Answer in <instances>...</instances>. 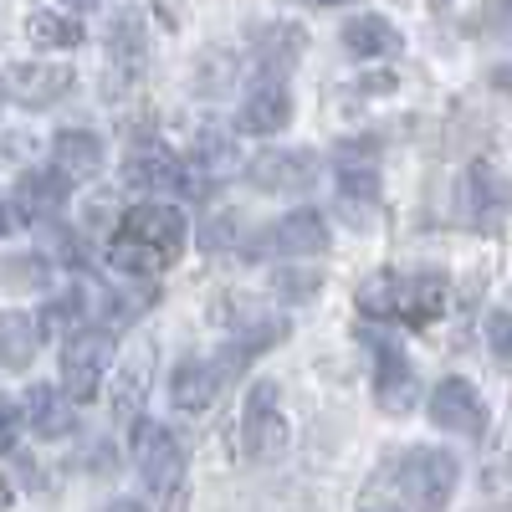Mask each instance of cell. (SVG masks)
Segmentation results:
<instances>
[{
	"label": "cell",
	"instance_id": "obj_1",
	"mask_svg": "<svg viewBox=\"0 0 512 512\" xmlns=\"http://www.w3.org/2000/svg\"><path fill=\"white\" fill-rule=\"evenodd\" d=\"M190 241V221L180 205L144 200L134 210H123L118 231L108 236V267L123 277H159L180 262V251Z\"/></svg>",
	"mask_w": 512,
	"mask_h": 512
},
{
	"label": "cell",
	"instance_id": "obj_2",
	"mask_svg": "<svg viewBox=\"0 0 512 512\" xmlns=\"http://www.w3.org/2000/svg\"><path fill=\"white\" fill-rule=\"evenodd\" d=\"M134 466L149 487V497H175L185 487V446L159 420H134Z\"/></svg>",
	"mask_w": 512,
	"mask_h": 512
},
{
	"label": "cell",
	"instance_id": "obj_3",
	"mask_svg": "<svg viewBox=\"0 0 512 512\" xmlns=\"http://www.w3.org/2000/svg\"><path fill=\"white\" fill-rule=\"evenodd\" d=\"M113 364V333L108 328H77L62 344V390L72 405H93Z\"/></svg>",
	"mask_w": 512,
	"mask_h": 512
},
{
	"label": "cell",
	"instance_id": "obj_4",
	"mask_svg": "<svg viewBox=\"0 0 512 512\" xmlns=\"http://www.w3.org/2000/svg\"><path fill=\"white\" fill-rule=\"evenodd\" d=\"M287 436H292V425L282 415V390L277 384H251V395L241 405V446L251 461H272L287 451Z\"/></svg>",
	"mask_w": 512,
	"mask_h": 512
},
{
	"label": "cell",
	"instance_id": "obj_5",
	"mask_svg": "<svg viewBox=\"0 0 512 512\" xmlns=\"http://www.w3.org/2000/svg\"><path fill=\"white\" fill-rule=\"evenodd\" d=\"M456 456L441 446H415L400 456V497L410 507H446L456 492Z\"/></svg>",
	"mask_w": 512,
	"mask_h": 512
},
{
	"label": "cell",
	"instance_id": "obj_6",
	"mask_svg": "<svg viewBox=\"0 0 512 512\" xmlns=\"http://www.w3.org/2000/svg\"><path fill=\"white\" fill-rule=\"evenodd\" d=\"M425 415H431V425L446 436H482L487 431V405L477 395V384L461 379V374L436 379L431 400H425Z\"/></svg>",
	"mask_w": 512,
	"mask_h": 512
},
{
	"label": "cell",
	"instance_id": "obj_7",
	"mask_svg": "<svg viewBox=\"0 0 512 512\" xmlns=\"http://www.w3.org/2000/svg\"><path fill=\"white\" fill-rule=\"evenodd\" d=\"M246 180L267 195H303L318 180V154L313 149H262L246 164Z\"/></svg>",
	"mask_w": 512,
	"mask_h": 512
},
{
	"label": "cell",
	"instance_id": "obj_8",
	"mask_svg": "<svg viewBox=\"0 0 512 512\" xmlns=\"http://www.w3.org/2000/svg\"><path fill=\"white\" fill-rule=\"evenodd\" d=\"M0 93L21 108H47L57 98L72 93V67H57V62H11L6 77H0Z\"/></svg>",
	"mask_w": 512,
	"mask_h": 512
},
{
	"label": "cell",
	"instance_id": "obj_9",
	"mask_svg": "<svg viewBox=\"0 0 512 512\" xmlns=\"http://www.w3.org/2000/svg\"><path fill=\"white\" fill-rule=\"evenodd\" d=\"M292 123V93L282 88V82H256V88L241 98V108H236V134H246V139H272V134H282V128Z\"/></svg>",
	"mask_w": 512,
	"mask_h": 512
},
{
	"label": "cell",
	"instance_id": "obj_10",
	"mask_svg": "<svg viewBox=\"0 0 512 512\" xmlns=\"http://www.w3.org/2000/svg\"><path fill=\"white\" fill-rule=\"evenodd\" d=\"M221 390H226V369H221V359H185L175 374H169V400H175L180 415H200V410H210Z\"/></svg>",
	"mask_w": 512,
	"mask_h": 512
},
{
	"label": "cell",
	"instance_id": "obj_11",
	"mask_svg": "<svg viewBox=\"0 0 512 512\" xmlns=\"http://www.w3.org/2000/svg\"><path fill=\"white\" fill-rule=\"evenodd\" d=\"M415 395H420V384H415L410 359L400 349H379V359H374V405L384 415H410Z\"/></svg>",
	"mask_w": 512,
	"mask_h": 512
},
{
	"label": "cell",
	"instance_id": "obj_12",
	"mask_svg": "<svg viewBox=\"0 0 512 512\" xmlns=\"http://www.w3.org/2000/svg\"><path fill=\"white\" fill-rule=\"evenodd\" d=\"M338 205H344V216L349 221H369L374 216V205H379V175H374V154H349L338 159Z\"/></svg>",
	"mask_w": 512,
	"mask_h": 512
},
{
	"label": "cell",
	"instance_id": "obj_13",
	"mask_svg": "<svg viewBox=\"0 0 512 512\" xmlns=\"http://www.w3.org/2000/svg\"><path fill=\"white\" fill-rule=\"evenodd\" d=\"M446 313V272L441 267H420L410 277H400V323L410 328H425L431 318Z\"/></svg>",
	"mask_w": 512,
	"mask_h": 512
},
{
	"label": "cell",
	"instance_id": "obj_14",
	"mask_svg": "<svg viewBox=\"0 0 512 512\" xmlns=\"http://www.w3.org/2000/svg\"><path fill=\"white\" fill-rule=\"evenodd\" d=\"M128 190H180L185 185V164L169 154L164 144H139L123 164Z\"/></svg>",
	"mask_w": 512,
	"mask_h": 512
},
{
	"label": "cell",
	"instance_id": "obj_15",
	"mask_svg": "<svg viewBox=\"0 0 512 512\" xmlns=\"http://www.w3.org/2000/svg\"><path fill=\"white\" fill-rule=\"evenodd\" d=\"M328 221L318 216L313 205H303V210H287V216L272 226V246L282 251V256H323L328 251Z\"/></svg>",
	"mask_w": 512,
	"mask_h": 512
},
{
	"label": "cell",
	"instance_id": "obj_16",
	"mask_svg": "<svg viewBox=\"0 0 512 512\" xmlns=\"http://www.w3.org/2000/svg\"><path fill=\"white\" fill-rule=\"evenodd\" d=\"M67 185L72 180L62 175V169H31V175H21V185H16V210L26 221H52L72 195Z\"/></svg>",
	"mask_w": 512,
	"mask_h": 512
},
{
	"label": "cell",
	"instance_id": "obj_17",
	"mask_svg": "<svg viewBox=\"0 0 512 512\" xmlns=\"http://www.w3.org/2000/svg\"><path fill=\"white\" fill-rule=\"evenodd\" d=\"M108 57H113V72L134 82L139 67L149 62V36H144V16L139 11H118L113 26H108Z\"/></svg>",
	"mask_w": 512,
	"mask_h": 512
},
{
	"label": "cell",
	"instance_id": "obj_18",
	"mask_svg": "<svg viewBox=\"0 0 512 512\" xmlns=\"http://www.w3.org/2000/svg\"><path fill=\"white\" fill-rule=\"evenodd\" d=\"M52 159L67 180H93L103 169V139L88 134V128H62L52 139Z\"/></svg>",
	"mask_w": 512,
	"mask_h": 512
},
{
	"label": "cell",
	"instance_id": "obj_19",
	"mask_svg": "<svg viewBox=\"0 0 512 512\" xmlns=\"http://www.w3.org/2000/svg\"><path fill=\"white\" fill-rule=\"evenodd\" d=\"M26 425L36 436H72V395L67 390H52V384H31L26 390Z\"/></svg>",
	"mask_w": 512,
	"mask_h": 512
},
{
	"label": "cell",
	"instance_id": "obj_20",
	"mask_svg": "<svg viewBox=\"0 0 512 512\" xmlns=\"http://www.w3.org/2000/svg\"><path fill=\"white\" fill-rule=\"evenodd\" d=\"M251 52L267 72H287L297 62V52H303V31H297L292 21H262L251 31Z\"/></svg>",
	"mask_w": 512,
	"mask_h": 512
},
{
	"label": "cell",
	"instance_id": "obj_21",
	"mask_svg": "<svg viewBox=\"0 0 512 512\" xmlns=\"http://www.w3.org/2000/svg\"><path fill=\"white\" fill-rule=\"evenodd\" d=\"M344 47H349L354 57H364V62H374V57H395V52H400V31L384 21V16L364 11V16H354V21L344 26Z\"/></svg>",
	"mask_w": 512,
	"mask_h": 512
},
{
	"label": "cell",
	"instance_id": "obj_22",
	"mask_svg": "<svg viewBox=\"0 0 512 512\" xmlns=\"http://www.w3.org/2000/svg\"><path fill=\"white\" fill-rule=\"evenodd\" d=\"M36 344H41V323L31 313H16V308L0 313V364L26 369L36 359Z\"/></svg>",
	"mask_w": 512,
	"mask_h": 512
},
{
	"label": "cell",
	"instance_id": "obj_23",
	"mask_svg": "<svg viewBox=\"0 0 512 512\" xmlns=\"http://www.w3.org/2000/svg\"><path fill=\"white\" fill-rule=\"evenodd\" d=\"M512 205V190L507 180L497 175L492 164H477L472 175H466V221H487V216H502Z\"/></svg>",
	"mask_w": 512,
	"mask_h": 512
},
{
	"label": "cell",
	"instance_id": "obj_24",
	"mask_svg": "<svg viewBox=\"0 0 512 512\" xmlns=\"http://www.w3.org/2000/svg\"><path fill=\"white\" fill-rule=\"evenodd\" d=\"M26 36H31V47H41V52H72V47L88 41L82 21H72L62 11H31L26 16Z\"/></svg>",
	"mask_w": 512,
	"mask_h": 512
},
{
	"label": "cell",
	"instance_id": "obj_25",
	"mask_svg": "<svg viewBox=\"0 0 512 512\" xmlns=\"http://www.w3.org/2000/svg\"><path fill=\"white\" fill-rule=\"evenodd\" d=\"M354 308L369 318V323H395L400 313V277L395 272H374L354 287Z\"/></svg>",
	"mask_w": 512,
	"mask_h": 512
},
{
	"label": "cell",
	"instance_id": "obj_26",
	"mask_svg": "<svg viewBox=\"0 0 512 512\" xmlns=\"http://www.w3.org/2000/svg\"><path fill=\"white\" fill-rule=\"evenodd\" d=\"M154 374V349H139L134 359H128L123 379H118V420L134 425L139 420V400H144V379Z\"/></svg>",
	"mask_w": 512,
	"mask_h": 512
},
{
	"label": "cell",
	"instance_id": "obj_27",
	"mask_svg": "<svg viewBox=\"0 0 512 512\" xmlns=\"http://www.w3.org/2000/svg\"><path fill=\"white\" fill-rule=\"evenodd\" d=\"M47 262H41V256H6V262H0V282L6 287H47Z\"/></svg>",
	"mask_w": 512,
	"mask_h": 512
},
{
	"label": "cell",
	"instance_id": "obj_28",
	"mask_svg": "<svg viewBox=\"0 0 512 512\" xmlns=\"http://www.w3.org/2000/svg\"><path fill=\"white\" fill-rule=\"evenodd\" d=\"M272 287L287 297V303H308V297L323 287V277H318V272H303V267H282V272L272 277Z\"/></svg>",
	"mask_w": 512,
	"mask_h": 512
},
{
	"label": "cell",
	"instance_id": "obj_29",
	"mask_svg": "<svg viewBox=\"0 0 512 512\" xmlns=\"http://www.w3.org/2000/svg\"><path fill=\"white\" fill-rule=\"evenodd\" d=\"M190 164H200V169H231V159H226V134H216V128H205V134L195 139V149H190Z\"/></svg>",
	"mask_w": 512,
	"mask_h": 512
},
{
	"label": "cell",
	"instance_id": "obj_30",
	"mask_svg": "<svg viewBox=\"0 0 512 512\" xmlns=\"http://www.w3.org/2000/svg\"><path fill=\"white\" fill-rule=\"evenodd\" d=\"M77 318H82V292H67V297H57V303L41 308V333H62Z\"/></svg>",
	"mask_w": 512,
	"mask_h": 512
},
{
	"label": "cell",
	"instance_id": "obj_31",
	"mask_svg": "<svg viewBox=\"0 0 512 512\" xmlns=\"http://www.w3.org/2000/svg\"><path fill=\"white\" fill-rule=\"evenodd\" d=\"M487 349H492L502 364H512V313H492V318H487Z\"/></svg>",
	"mask_w": 512,
	"mask_h": 512
},
{
	"label": "cell",
	"instance_id": "obj_32",
	"mask_svg": "<svg viewBox=\"0 0 512 512\" xmlns=\"http://www.w3.org/2000/svg\"><path fill=\"white\" fill-rule=\"evenodd\" d=\"M16 436H21V410L0 395V456H11L16 451Z\"/></svg>",
	"mask_w": 512,
	"mask_h": 512
},
{
	"label": "cell",
	"instance_id": "obj_33",
	"mask_svg": "<svg viewBox=\"0 0 512 512\" xmlns=\"http://www.w3.org/2000/svg\"><path fill=\"white\" fill-rule=\"evenodd\" d=\"M231 226H236V216H216V221H210V226H205V236H200V246H205V251H221V246H226V241L236 236Z\"/></svg>",
	"mask_w": 512,
	"mask_h": 512
},
{
	"label": "cell",
	"instance_id": "obj_34",
	"mask_svg": "<svg viewBox=\"0 0 512 512\" xmlns=\"http://www.w3.org/2000/svg\"><path fill=\"white\" fill-rule=\"evenodd\" d=\"M492 88L512 98V62H502V67H492Z\"/></svg>",
	"mask_w": 512,
	"mask_h": 512
},
{
	"label": "cell",
	"instance_id": "obj_35",
	"mask_svg": "<svg viewBox=\"0 0 512 512\" xmlns=\"http://www.w3.org/2000/svg\"><path fill=\"white\" fill-rule=\"evenodd\" d=\"M11 502H16V492H11V482H6V477H0V507H11Z\"/></svg>",
	"mask_w": 512,
	"mask_h": 512
},
{
	"label": "cell",
	"instance_id": "obj_36",
	"mask_svg": "<svg viewBox=\"0 0 512 512\" xmlns=\"http://www.w3.org/2000/svg\"><path fill=\"white\" fill-rule=\"evenodd\" d=\"M6 231H11V205L0 200V236H6Z\"/></svg>",
	"mask_w": 512,
	"mask_h": 512
},
{
	"label": "cell",
	"instance_id": "obj_37",
	"mask_svg": "<svg viewBox=\"0 0 512 512\" xmlns=\"http://www.w3.org/2000/svg\"><path fill=\"white\" fill-rule=\"evenodd\" d=\"M72 11H93V6H103V0H67Z\"/></svg>",
	"mask_w": 512,
	"mask_h": 512
}]
</instances>
